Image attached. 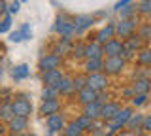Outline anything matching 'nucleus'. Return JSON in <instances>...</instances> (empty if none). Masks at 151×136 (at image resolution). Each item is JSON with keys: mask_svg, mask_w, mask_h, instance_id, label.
I'll use <instances>...</instances> for the list:
<instances>
[{"mask_svg": "<svg viewBox=\"0 0 151 136\" xmlns=\"http://www.w3.org/2000/svg\"><path fill=\"white\" fill-rule=\"evenodd\" d=\"M59 89L57 87H49V85H44V91H42V98L44 100H53V98H59Z\"/></svg>", "mask_w": 151, "mask_h": 136, "instance_id": "b1692460", "label": "nucleus"}, {"mask_svg": "<svg viewBox=\"0 0 151 136\" xmlns=\"http://www.w3.org/2000/svg\"><path fill=\"white\" fill-rule=\"evenodd\" d=\"M85 57H87V59H102L104 57L102 44H98L96 40H94L93 44H87V45H85Z\"/></svg>", "mask_w": 151, "mask_h": 136, "instance_id": "4468645a", "label": "nucleus"}, {"mask_svg": "<svg viewBox=\"0 0 151 136\" xmlns=\"http://www.w3.org/2000/svg\"><path fill=\"white\" fill-rule=\"evenodd\" d=\"M21 40H23L21 30H17V32H13V34H12V42H21Z\"/></svg>", "mask_w": 151, "mask_h": 136, "instance_id": "a19ab883", "label": "nucleus"}, {"mask_svg": "<svg viewBox=\"0 0 151 136\" xmlns=\"http://www.w3.org/2000/svg\"><path fill=\"white\" fill-rule=\"evenodd\" d=\"M12 110H13V114L15 115H19V117H30V114H32V104L27 100L25 96H19V98H15V100L12 102Z\"/></svg>", "mask_w": 151, "mask_h": 136, "instance_id": "39448f33", "label": "nucleus"}, {"mask_svg": "<svg viewBox=\"0 0 151 136\" xmlns=\"http://www.w3.org/2000/svg\"><path fill=\"white\" fill-rule=\"evenodd\" d=\"M106 136H111V132H110V134H106Z\"/></svg>", "mask_w": 151, "mask_h": 136, "instance_id": "de8ad7c7", "label": "nucleus"}, {"mask_svg": "<svg viewBox=\"0 0 151 136\" xmlns=\"http://www.w3.org/2000/svg\"><path fill=\"white\" fill-rule=\"evenodd\" d=\"M140 47H142V38H140V36H129V40L125 42V49L136 51V49H140Z\"/></svg>", "mask_w": 151, "mask_h": 136, "instance_id": "bb28decb", "label": "nucleus"}, {"mask_svg": "<svg viewBox=\"0 0 151 136\" xmlns=\"http://www.w3.org/2000/svg\"><path fill=\"white\" fill-rule=\"evenodd\" d=\"M59 110H60L59 98H53V100H44V102H42V106H40V114L44 115V117L53 115V114H57Z\"/></svg>", "mask_w": 151, "mask_h": 136, "instance_id": "ddd939ff", "label": "nucleus"}, {"mask_svg": "<svg viewBox=\"0 0 151 136\" xmlns=\"http://www.w3.org/2000/svg\"><path fill=\"white\" fill-rule=\"evenodd\" d=\"M142 130H145V132H151V114L144 117V121H142Z\"/></svg>", "mask_w": 151, "mask_h": 136, "instance_id": "e433bc0d", "label": "nucleus"}, {"mask_svg": "<svg viewBox=\"0 0 151 136\" xmlns=\"http://www.w3.org/2000/svg\"><path fill=\"white\" fill-rule=\"evenodd\" d=\"M55 30L60 34V38H66V40H72L74 34L78 32V30H76L74 21H68V19H64V17H59V19H57Z\"/></svg>", "mask_w": 151, "mask_h": 136, "instance_id": "7ed1b4c3", "label": "nucleus"}, {"mask_svg": "<svg viewBox=\"0 0 151 136\" xmlns=\"http://www.w3.org/2000/svg\"><path fill=\"white\" fill-rule=\"evenodd\" d=\"M64 74L60 72V68H55V70H45L44 74H42V81H44V85H49V87H57V83L63 79Z\"/></svg>", "mask_w": 151, "mask_h": 136, "instance_id": "9d476101", "label": "nucleus"}, {"mask_svg": "<svg viewBox=\"0 0 151 136\" xmlns=\"http://www.w3.org/2000/svg\"><path fill=\"white\" fill-rule=\"evenodd\" d=\"M13 115H15V114H13V110H12V102H6V104L0 106V119H2V121L8 123Z\"/></svg>", "mask_w": 151, "mask_h": 136, "instance_id": "5701e85b", "label": "nucleus"}, {"mask_svg": "<svg viewBox=\"0 0 151 136\" xmlns=\"http://www.w3.org/2000/svg\"><path fill=\"white\" fill-rule=\"evenodd\" d=\"M121 108L119 104H115V102H106V104H102V110H100V117L104 121H111L113 117L117 115V112H119Z\"/></svg>", "mask_w": 151, "mask_h": 136, "instance_id": "2eb2a0df", "label": "nucleus"}, {"mask_svg": "<svg viewBox=\"0 0 151 136\" xmlns=\"http://www.w3.org/2000/svg\"><path fill=\"white\" fill-rule=\"evenodd\" d=\"M27 125H28L27 117H19V115H13L12 119L8 121V130H9L12 134H21V132H25Z\"/></svg>", "mask_w": 151, "mask_h": 136, "instance_id": "1a4fd4ad", "label": "nucleus"}, {"mask_svg": "<svg viewBox=\"0 0 151 136\" xmlns=\"http://www.w3.org/2000/svg\"><path fill=\"white\" fill-rule=\"evenodd\" d=\"M72 57L74 59H81V57H85V45H81V44H76L74 47H72Z\"/></svg>", "mask_w": 151, "mask_h": 136, "instance_id": "72a5a7b5", "label": "nucleus"}, {"mask_svg": "<svg viewBox=\"0 0 151 136\" xmlns=\"http://www.w3.org/2000/svg\"><path fill=\"white\" fill-rule=\"evenodd\" d=\"M83 87H87V78L85 76H78V78H74V91H81Z\"/></svg>", "mask_w": 151, "mask_h": 136, "instance_id": "473e14b6", "label": "nucleus"}, {"mask_svg": "<svg viewBox=\"0 0 151 136\" xmlns=\"http://www.w3.org/2000/svg\"><path fill=\"white\" fill-rule=\"evenodd\" d=\"M111 38H115V25H111V23H108L106 27H102L100 30L96 32V42L98 44H108Z\"/></svg>", "mask_w": 151, "mask_h": 136, "instance_id": "9b49d317", "label": "nucleus"}, {"mask_svg": "<svg viewBox=\"0 0 151 136\" xmlns=\"http://www.w3.org/2000/svg\"><path fill=\"white\" fill-rule=\"evenodd\" d=\"M127 66V60L121 57V55H117V57H106L104 60V70H106L108 76H117V74H121L123 70Z\"/></svg>", "mask_w": 151, "mask_h": 136, "instance_id": "f03ea898", "label": "nucleus"}, {"mask_svg": "<svg viewBox=\"0 0 151 136\" xmlns=\"http://www.w3.org/2000/svg\"><path fill=\"white\" fill-rule=\"evenodd\" d=\"M81 132H83V129L78 125V121L64 127V136H81Z\"/></svg>", "mask_w": 151, "mask_h": 136, "instance_id": "393cba45", "label": "nucleus"}, {"mask_svg": "<svg viewBox=\"0 0 151 136\" xmlns=\"http://www.w3.org/2000/svg\"><path fill=\"white\" fill-rule=\"evenodd\" d=\"M64 127H66V123H64V117L57 112V114H53V115H47V129L51 130V132H59V130H64Z\"/></svg>", "mask_w": 151, "mask_h": 136, "instance_id": "f8f14e48", "label": "nucleus"}, {"mask_svg": "<svg viewBox=\"0 0 151 136\" xmlns=\"http://www.w3.org/2000/svg\"><path fill=\"white\" fill-rule=\"evenodd\" d=\"M134 12H136V6L129 4V6H125V8L119 10V15H121V19H132V17H134Z\"/></svg>", "mask_w": 151, "mask_h": 136, "instance_id": "c756f323", "label": "nucleus"}, {"mask_svg": "<svg viewBox=\"0 0 151 136\" xmlns=\"http://www.w3.org/2000/svg\"><path fill=\"white\" fill-rule=\"evenodd\" d=\"M21 34H23V38H28V34H30V27L25 25V27L21 29Z\"/></svg>", "mask_w": 151, "mask_h": 136, "instance_id": "37998d69", "label": "nucleus"}, {"mask_svg": "<svg viewBox=\"0 0 151 136\" xmlns=\"http://www.w3.org/2000/svg\"><path fill=\"white\" fill-rule=\"evenodd\" d=\"M17 136H30V134H27V132H21V134H17Z\"/></svg>", "mask_w": 151, "mask_h": 136, "instance_id": "49530a36", "label": "nucleus"}, {"mask_svg": "<svg viewBox=\"0 0 151 136\" xmlns=\"http://www.w3.org/2000/svg\"><path fill=\"white\" fill-rule=\"evenodd\" d=\"M6 8H8L6 0H0V15H2V13H6Z\"/></svg>", "mask_w": 151, "mask_h": 136, "instance_id": "c03bdc74", "label": "nucleus"}, {"mask_svg": "<svg viewBox=\"0 0 151 136\" xmlns=\"http://www.w3.org/2000/svg\"><path fill=\"white\" fill-rule=\"evenodd\" d=\"M70 51H72L70 40H66V38H60V42L55 45V51H53V53H57V55H60V57H63L64 53H70Z\"/></svg>", "mask_w": 151, "mask_h": 136, "instance_id": "4be33fe9", "label": "nucleus"}, {"mask_svg": "<svg viewBox=\"0 0 151 136\" xmlns=\"http://www.w3.org/2000/svg\"><path fill=\"white\" fill-rule=\"evenodd\" d=\"M138 63L144 66H151V49H142L138 53Z\"/></svg>", "mask_w": 151, "mask_h": 136, "instance_id": "c85d7f7f", "label": "nucleus"}, {"mask_svg": "<svg viewBox=\"0 0 151 136\" xmlns=\"http://www.w3.org/2000/svg\"><path fill=\"white\" fill-rule=\"evenodd\" d=\"M136 12H138L140 15L151 17V0H140L138 6H136Z\"/></svg>", "mask_w": 151, "mask_h": 136, "instance_id": "a878e982", "label": "nucleus"}, {"mask_svg": "<svg viewBox=\"0 0 151 136\" xmlns=\"http://www.w3.org/2000/svg\"><path fill=\"white\" fill-rule=\"evenodd\" d=\"M57 89H59L60 95H72L74 93V78L63 76V79L57 83Z\"/></svg>", "mask_w": 151, "mask_h": 136, "instance_id": "6ab92c4d", "label": "nucleus"}, {"mask_svg": "<svg viewBox=\"0 0 151 136\" xmlns=\"http://www.w3.org/2000/svg\"><path fill=\"white\" fill-rule=\"evenodd\" d=\"M19 6H21V4H19V0H13V2L9 4V8H8L9 13H17L19 12Z\"/></svg>", "mask_w": 151, "mask_h": 136, "instance_id": "58836bf2", "label": "nucleus"}, {"mask_svg": "<svg viewBox=\"0 0 151 136\" xmlns=\"http://www.w3.org/2000/svg\"><path fill=\"white\" fill-rule=\"evenodd\" d=\"M78 95H79L78 100L85 106V104H89V102H94V100H96V98H98V91H94L93 87H89V85H87V87H83L81 91L78 93Z\"/></svg>", "mask_w": 151, "mask_h": 136, "instance_id": "a211bd4d", "label": "nucleus"}, {"mask_svg": "<svg viewBox=\"0 0 151 136\" xmlns=\"http://www.w3.org/2000/svg\"><path fill=\"white\" fill-rule=\"evenodd\" d=\"M130 115H132V108H121V110L117 112V115L110 121V127H108V130H110L111 134L117 132V130H121L123 127L129 123Z\"/></svg>", "mask_w": 151, "mask_h": 136, "instance_id": "f257e3e1", "label": "nucleus"}, {"mask_svg": "<svg viewBox=\"0 0 151 136\" xmlns=\"http://www.w3.org/2000/svg\"><path fill=\"white\" fill-rule=\"evenodd\" d=\"M9 27H12V19H9V15H6V19L0 23V34L8 32V30H9Z\"/></svg>", "mask_w": 151, "mask_h": 136, "instance_id": "c9c22d12", "label": "nucleus"}, {"mask_svg": "<svg viewBox=\"0 0 151 136\" xmlns=\"http://www.w3.org/2000/svg\"><path fill=\"white\" fill-rule=\"evenodd\" d=\"M74 25H76V30L78 32H83V30L91 29V27L94 25V17L93 15H76Z\"/></svg>", "mask_w": 151, "mask_h": 136, "instance_id": "f3484780", "label": "nucleus"}, {"mask_svg": "<svg viewBox=\"0 0 151 136\" xmlns=\"http://www.w3.org/2000/svg\"><path fill=\"white\" fill-rule=\"evenodd\" d=\"M28 72H30V70H28L27 64H19V66L13 70V78H15V79H23V78L28 76Z\"/></svg>", "mask_w": 151, "mask_h": 136, "instance_id": "2f4dec72", "label": "nucleus"}, {"mask_svg": "<svg viewBox=\"0 0 151 136\" xmlns=\"http://www.w3.org/2000/svg\"><path fill=\"white\" fill-rule=\"evenodd\" d=\"M87 85H89V87H93L94 91L102 93L104 89L108 87V76H106V74H102V72L89 74V76H87Z\"/></svg>", "mask_w": 151, "mask_h": 136, "instance_id": "423d86ee", "label": "nucleus"}, {"mask_svg": "<svg viewBox=\"0 0 151 136\" xmlns=\"http://www.w3.org/2000/svg\"><path fill=\"white\" fill-rule=\"evenodd\" d=\"M123 96L125 98H130V96H134V89H123Z\"/></svg>", "mask_w": 151, "mask_h": 136, "instance_id": "79ce46f5", "label": "nucleus"}, {"mask_svg": "<svg viewBox=\"0 0 151 136\" xmlns=\"http://www.w3.org/2000/svg\"><path fill=\"white\" fill-rule=\"evenodd\" d=\"M6 129H8V127H4L2 123H0V134H4V132H6Z\"/></svg>", "mask_w": 151, "mask_h": 136, "instance_id": "a18cd8bd", "label": "nucleus"}, {"mask_svg": "<svg viewBox=\"0 0 151 136\" xmlns=\"http://www.w3.org/2000/svg\"><path fill=\"white\" fill-rule=\"evenodd\" d=\"M100 110H102V104L98 100L89 102V104H85V108H83V115L91 117V119H96V117H100Z\"/></svg>", "mask_w": 151, "mask_h": 136, "instance_id": "aec40b11", "label": "nucleus"}, {"mask_svg": "<svg viewBox=\"0 0 151 136\" xmlns=\"http://www.w3.org/2000/svg\"><path fill=\"white\" fill-rule=\"evenodd\" d=\"M76 121H78V125L81 127L83 130H91V129H93V121H94V119H91V117H87V115H81V117H78Z\"/></svg>", "mask_w": 151, "mask_h": 136, "instance_id": "7c9ffc66", "label": "nucleus"}, {"mask_svg": "<svg viewBox=\"0 0 151 136\" xmlns=\"http://www.w3.org/2000/svg\"><path fill=\"white\" fill-rule=\"evenodd\" d=\"M60 64H63V57L57 55V53H49V55H45V57L40 59L42 72H45V70H55V68H59Z\"/></svg>", "mask_w": 151, "mask_h": 136, "instance_id": "6e6552de", "label": "nucleus"}, {"mask_svg": "<svg viewBox=\"0 0 151 136\" xmlns=\"http://www.w3.org/2000/svg\"><path fill=\"white\" fill-rule=\"evenodd\" d=\"M134 95H147L151 91V79L149 78H136V81L132 83Z\"/></svg>", "mask_w": 151, "mask_h": 136, "instance_id": "dca6fc26", "label": "nucleus"}, {"mask_svg": "<svg viewBox=\"0 0 151 136\" xmlns=\"http://www.w3.org/2000/svg\"><path fill=\"white\" fill-rule=\"evenodd\" d=\"M140 38H142V40H149V38H151V25H145L144 29H142Z\"/></svg>", "mask_w": 151, "mask_h": 136, "instance_id": "4c0bfd02", "label": "nucleus"}, {"mask_svg": "<svg viewBox=\"0 0 151 136\" xmlns=\"http://www.w3.org/2000/svg\"><path fill=\"white\" fill-rule=\"evenodd\" d=\"M136 25H138V21H136L134 17H132V19H121L115 25V36H119V38H129V36H132V32L136 30Z\"/></svg>", "mask_w": 151, "mask_h": 136, "instance_id": "20e7f679", "label": "nucleus"}, {"mask_svg": "<svg viewBox=\"0 0 151 136\" xmlns=\"http://www.w3.org/2000/svg\"><path fill=\"white\" fill-rule=\"evenodd\" d=\"M130 2H132V0H121V2H117V4H115V10H117V12H119V10H121V8H125V6H129V4H130Z\"/></svg>", "mask_w": 151, "mask_h": 136, "instance_id": "ea45409f", "label": "nucleus"}, {"mask_svg": "<svg viewBox=\"0 0 151 136\" xmlns=\"http://www.w3.org/2000/svg\"><path fill=\"white\" fill-rule=\"evenodd\" d=\"M83 68H85V72H87V74L102 72V70H104V60L102 59H87Z\"/></svg>", "mask_w": 151, "mask_h": 136, "instance_id": "412c9836", "label": "nucleus"}, {"mask_svg": "<svg viewBox=\"0 0 151 136\" xmlns=\"http://www.w3.org/2000/svg\"><path fill=\"white\" fill-rule=\"evenodd\" d=\"M145 100H147V95H134V96H132V104H134V106L145 104Z\"/></svg>", "mask_w": 151, "mask_h": 136, "instance_id": "f704fd0d", "label": "nucleus"}, {"mask_svg": "<svg viewBox=\"0 0 151 136\" xmlns=\"http://www.w3.org/2000/svg\"><path fill=\"white\" fill-rule=\"evenodd\" d=\"M102 47H104V55L106 57H117V55H121L125 51V42H121L119 38H111Z\"/></svg>", "mask_w": 151, "mask_h": 136, "instance_id": "0eeeda50", "label": "nucleus"}, {"mask_svg": "<svg viewBox=\"0 0 151 136\" xmlns=\"http://www.w3.org/2000/svg\"><path fill=\"white\" fill-rule=\"evenodd\" d=\"M142 121H144V115L132 114L130 119H129V123H127V127H129L130 130H136V129H140V127H142Z\"/></svg>", "mask_w": 151, "mask_h": 136, "instance_id": "cd10ccee", "label": "nucleus"}]
</instances>
